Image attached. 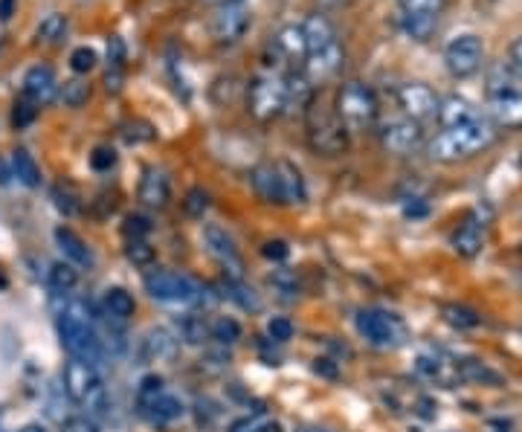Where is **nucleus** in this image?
I'll list each match as a JSON object with an SVG mask.
<instances>
[{
	"instance_id": "nucleus-1",
	"label": "nucleus",
	"mask_w": 522,
	"mask_h": 432,
	"mask_svg": "<svg viewBox=\"0 0 522 432\" xmlns=\"http://www.w3.org/2000/svg\"><path fill=\"white\" fill-rule=\"evenodd\" d=\"M56 331L61 348L90 366H99L105 360V346L96 331V314L82 299H67L56 311Z\"/></svg>"
},
{
	"instance_id": "nucleus-2",
	"label": "nucleus",
	"mask_w": 522,
	"mask_h": 432,
	"mask_svg": "<svg viewBox=\"0 0 522 432\" xmlns=\"http://www.w3.org/2000/svg\"><path fill=\"white\" fill-rule=\"evenodd\" d=\"M493 140H496V125L491 119L479 116L467 125L444 128L430 143V157L438 163H459V160H470V157L482 154L485 148H491Z\"/></svg>"
},
{
	"instance_id": "nucleus-3",
	"label": "nucleus",
	"mask_w": 522,
	"mask_h": 432,
	"mask_svg": "<svg viewBox=\"0 0 522 432\" xmlns=\"http://www.w3.org/2000/svg\"><path fill=\"white\" fill-rule=\"evenodd\" d=\"M61 389L76 406H82L90 418H99L108 412V392L99 375V366H90L82 360H67L61 369Z\"/></svg>"
},
{
	"instance_id": "nucleus-4",
	"label": "nucleus",
	"mask_w": 522,
	"mask_h": 432,
	"mask_svg": "<svg viewBox=\"0 0 522 432\" xmlns=\"http://www.w3.org/2000/svg\"><path fill=\"white\" fill-rule=\"evenodd\" d=\"M334 114L346 125L348 134H363L372 131L380 116V102L377 93L366 82H346L337 90Z\"/></svg>"
},
{
	"instance_id": "nucleus-5",
	"label": "nucleus",
	"mask_w": 522,
	"mask_h": 432,
	"mask_svg": "<svg viewBox=\"0 0 522 432\" xmlns=\"http://www.w3.org/2000/svg\"><path fill=\"white\" fill-rule=\"evenodd\" d=\"M145 293L154 302L163 305H174V308H203L209 302V290L203 288L201 282H195L192 276L183 273H172V270H154L143 279Z\"/></svg>"
},
{
	"instance_id": "nucleus-6",
	"label": "nucleus",
	"mask_w": 522,
	"mask_h": 432,
	"mask_svg": "<svg viewBox=\"0 0 522 432\" xmlns=\"http://www.w3.org/2000/svg\"><path fill=\"white\" fill-rule=\"evenodd\" d=\"M305 140H308V148L319 157H340L348 151L346 125L337 119L334 111L322 108L317 96L305 108Z\"/></svg>"
},
{
	"instance_id": "nucleus-7",
	"label": "nucleus",
	"mask_w": 522,
	"mask_h": 432,
	"mask_svg": "<svg viewBox=\"0 0 522 432\" xmlns=\"http://www.w3.org/2000/svg\"><path fill=\"white\" fill-rule=\"evenodd\" d=\"M137 409L145 421L157 424V427H166L174 424L186 415V404L180 395H174L172 389H166L163 377L148 375L143 377L140 389H137Z\"/></svg>"
},
{
	"instance_id": "nucleus-8",
	"label": "nucleus",
	"mask_w": 522,
	"mask_h": 432,
	"mask_svg": "<svg viewBox=\"0 0 522 432\" xmlns=\"http://www.w3.org/2000/svg\"><path fill=\"white\" fill-rule=\"evenodd\" d=\"M354 328H357V334L369 346L375 348H401L409 340L404 319L389 314V311H380V308H363V311H357Z\"/></svg>"
},
{
	"instance_id": "nucleus-9",
	"label": "nucleus",
	"mask_w": 522,
	"mask_h": 432,
	"mask_svg": "<svg viewBox=\"0 0 522 432\" xmlns=\"http://www.w3.org/2000/svg\"><path fill=\"white\" fill-rule=\"evenodd\" d=\"M247 111L259 122H273L288 111V90H285V76L264 73L256 76L247 85Z\"/></svg>"
},
{
	"instance_id": "nucleus-10",
	"label": "nucleus",
	"mask_w": 522,
	"mask_h": 432,
	"mask_svg": "<svg viewBox=\"0 0 522 432\" xmlns=\"http://www.w3.org/2000/svg\"><path fill=\"white\" fill-rule=\"evenodd\" d=\"M482 61H485V44L476 32H462V35L450 38L444 47V67L456 79L476 76L482 70Z\"/></svg>"
},
{
	"instance_id": "nucleus-11",
	"label": "nucleus",
	"mask_w": 522,
	"mask_h": 432,
	"mask_svg": "<svg viewBox=\"0 0 522 432\" xmlns=\"http://www.w3.org/2000/svg\"><path fill=\"white\" fill-rule=\"evenodd\" d=\"M377 134H380V145L389 154H395V157H409V154H415L424 145V128H421V122H415L409 116L383 122Z\"/></svg>"
},
{
	"instance_id": "nucleus-12",
	"label": "nucleus",
	"mask_w": 522,
	"mask_h": 432,
	"mask_svg": "<svg viewBox=\"0 0 522 432\" xmlns=\"http://www.w3.org/2000/svg\"><path fill=\"white\" fill-rule=\"evenodd\" d=\"M203 247L227 273V279H244V259L235 247V238L221 224H203Z\"/></svg>"
},
{
	"instance_id": "nucleus-13",
	"label": "nucleus",
	"mask_w": 522,
	"mask_h": 432,
	"mask_svg": "<svg viewBox=\"0 0 522 432\" xmlns=\"http://www.w3.org/2000/svg\"><path fill=\"white\" fill-rule=\"evenodd\" d=\"M180 354V337L174 334L172 328H148L140 343H137V357L140 363L151 366V363H172L174 357Z\"/></svg>"
},
{
	"instance_id": "nucleus-14",
	"label": "nucleus",
	"mask_w": 522,
	"mask_h": 432,
	"mask_svg": "<svg viewBox=\"0 0 522 432\" xmlns=\"http://www.w3.org/2000/svg\"><path fill=\"white\" fill-rule=\"evenodd\" d=\"M253 27V12L247 9V6H241V3H235V6H221V12L212 18V38L218 41V44H238L247 32Z\"/></svg>"
},
{
	"instance_id": "nucleus-15",
	"label": "nucleus",
	"mask_w": 522,
	"mask_h": 432,
	"mask_svg": "<svg viewBox=\"0 0 522 432\" xmlns=\"http://www.w3.org/2000/svg\"><path fill=\"white\" fill-rule=\"evenodd\" d=\"M343 64H346V53H343V47H340V41H337V44H331V47H325V50L308 53V58L302 61V73H305V79H308L311 85L319 87L325 85V82H331V79L343 70Z\"/></svg>"
},
{
	"instance_id": "nucleus-16",
	"label": "nucleus",
	"mask_w": 522,
	"mask_h": 432,
	"mask_svg": "<svg viewBox=\"0 0 522 432\" xmlns=\"http://www.w3.org/2000/svg\"><path fill=\"white\" fill-rule=\"evenodd\" d=\"M398 105L415 122L435 119V114H438V96H435V90L421 85V82H406V85L398 87Z\"/></svg>"
},
{
	"instance_id": "nucleus-17",
	"label": "nucleus",
	"mask_w": 522,
	"mask_h": 432,
	"mask_svg": "<svg viewBox=\"0 0 522 432\" xmlns=\"http://www.w3.org/2000/svg\"><path fill=\"white\" fill-rule=\"evenodd\" d=\"M415 372L441 386H453L456 380H464L462 360H453L444 351H421L415 360Z\"/></svg>"
},
{
	"instance_id": "nucleus-18",
	"label": "nucleus",
	"mask_w": 522,
	"mask_h": 432,
	"mask_svg": "<svg viewBox=\"0 0 522 432\" xmlns=\"http://www.w3.org/2000/svg\"><path fill=\"white\" fill-rule=\"evenodd\" d=\"M24 99H29L35 108H44L58 99L56 70L50 64H32L24 73Z\"/></svg>"
},
{
	"instance_id": "nucleus-19",
	"label": "nucleus",
	"mask_w": 522,
	"mask_h": 432,
	"mask_svg": "<svg viewBox=\"0 0 522 432\" xmlns=\"http://www.w3.org/2000/svg\"><path fill=\"white\" fill-rule=\"evenodd\" d=\"M137 198L148 209H166L172 201V180L163 169H145L140 177V189H137Z\"/></svg>"
},
{
	"instance_id": "nucleus-20",
	"label": "nucleus",
	"mask_w": 522,
	"mask_h": 432,
	"mask_svg": "<svg viewBox=\"0 0 522 432\" xmlns=\"http://www.w3.org/2000/svg\"><path fill=\"white\" fill-rule=\"evenodd\" d=\"M270 50L276 61H290V64H302L308 58V41H305V32H302V24H288L282 27L273 41H270Z\"/></svg>"
},
{
	"instance_id": "nucleus-21",
	"label": "nucleus",
	"mask_w": 522,
	"mask_h": 432,
	"mask_svg": "<svg viewBox=\"0 0 522 432\" xmlns=\"http://www.w3.org/2000/svg\"><path fill=\"white\" fill-rule=\"evenodd\" d=\"M250 186L256 192V198L273 206H285V195H282V180H279V169L276 160L273 163H259L250 169Z\"/></svg>"
},
{
	"instance_id": "nucleus-22",
	"label": "nucleus",
	"mask_w": 522,
	"mask_h": 432,
	"mask_svg": "<svg viewBox=\"0 0 522 432\" xmlns=\"http://www.w3.org/2000/svg\"><path fill=\"white\" fill-rule=\"evenodd\" d=\"M53 238H56V247L61 250V256L67 264H73V267H93V250L85 244V238L79 235V232H73L70 227H56L53 232Z\"/></svg>"
},
{
	"instance_id": "nucleus-23",
	"label": "nucleus",
	"mask_w": 522,
	"mask_h": 432,
	"mask_svg": "<svg viewBox=\"0 0 522 432\" xmlns=\"http://www.w3.org/2000/svg\"><path fill=\"white\" fill-rule=\"evenodd\" d=\"M488 116L496 128H522V93H496L491 96Z\"/></svg>"
},
{
	"instance_id": "nucleus-24",
	"label": "nucleus",
	"mask_w": 522,
	"mask_h": 432,
	"mask_svg": "<svg viewBox=\"0 0 522 432\" xmlns=\"http://www.w3.org/2000/svg\"><path fill=\"white\" fill-rule=\"evenodd\" d=\"M435 119L444 128H456V125H467V122L479 119V111L464 96H444V99H438V114H435Z\"/></svg>"
},
{
	"instance_id": "nucleus-25",
	"label": "nucleus",
	"mask_w": 522,
	"mask_h": 432,
	"mask_svg": "<svg viewBox=\"0 0 522 432\" xmlns=\"http://www.w3.org/2000/svg\"><path fill=\"white\" fill-rule=\"evenodd\" d=\"M276 169H279V180H282L285 206H296V203L308 201V186H305V177L299 172V166L290 163V160H276Z\"/></svg>"
},
{
	"instance_id": "nucleus-26",
	"label": "nucleus",
	"mask_w": 522,
	"mask_h": 432,
	"mask_svg": "<svg viewBox=\"0 0 522 432\" xmlns=\"http://www.w3.org/2000/svg\"><path fill=\"white\" fill-rule=\"evenodd\" d=\"M102 314L116 322H128L137 314V299L125 288H108L102 296Z\"/></svg>"
},
{
	"instance_id": "nucleus-27",
	"label": "nucleus",
	"mask_w": 522,
	"mask_h": 432,
	"mask_svg": "<svg viewBox=\"0 0 522 432\" xmlns=\"http://www.w3.org/2000/svg\"><path fill=\"white\" fill-rule=\"evenodd\" d=\"M302 32H305V41H308V53H317V50L337 44V29L325 15H308L305 24H302Z\"/></svg>"
},
{
	"instance_id": "nucleus-28",
	"label": "nucleus",
	"mask_w": 522,
	"mask_h": 432,
	"mask_svg": "<svg viewBox=\"0 0 522 432\" xmlns=\"http://www.w3.org/2000/svg\"><path fill=\"white\" fill-rule=\"evenodd\" d=\"M450 244H453V250H456L459 256L470 259V256H476V253L482 250V244H485V227H482L476 218H467L462 227L453 232Z\"/></svg>"
},
{
	"instance_id": "nucleus-29",
	"label": "nucleus",
	"mask_w": 522,
	"mask_h": 432,
	"mask_svg": "<svg viewBox=\"0 0 522 432\" xmlns=\"http://www.w3.org/2000/svg\"><path fill=\"white\" fill-rule=\"evenodd\" d=\"M9 169H12V177L27 186V189H38L41 186V169L35 163V157L29 154L27 148H15L12 157H9Z\"/></svg>"
},
{
	"instance_id": "nucleus-30",
	"label": "nucleus",
	"mask_w": 522,
	"mask_h": 432,
	"mask_svg": "<svg viewBox=\"0 0 522 432\" xmlns=\"http://www.w3.org/2000/svg\"><path fill=\"white\" fill-rule=\"evenodd\" d=\"M221 290H224V296L232 299L238 308H244V311H261V299L253 293V288L244 285V279H224Z\"/></svg>"
},
{
	"instance_id": "nucleus-31",
	"label": "nucleus",
	"mask_w": 522,
	"mask_h": 432,
	"mask_svg": "<svg viewBox=\"0 0 522 432\" xmlns=\"http://www.w3.org/2000/svg\"><path fill=\"white\" fill-rule=\"evenodd\" d=\"M58 99L64 102V108H73V111L85 108L87 102H90V82L82 79V76H76V79L58 85Z\"/></svg>"
},
{
	"instance_id": "nucleus-32",
	"label": "nucleus",
	"mask_w": 522,
	"mask_h": 432,
	"mask_svg": "<svg viewBox=\"0 0 522 432\" xmlns=\"http://www.w3.org/2000/svg\"><path fill=\"white\" fill-rule=\"evenodd\" d=\"M47 282H50V288L56 290V293L64 296V293H70V290L79 285V267H73L67 261H56L47 270Z\"/></svg>"
},
{
	"instance_id": "nucleus-33",
	"label": "nucleus",
	"mask_w": 522,
	"mask_h": 432,
	"mask_svg": "<svg viewBox=\"0 0 522 432\" xmlns=\"http://www.w3.org/2000/svg\"><path fill=\"white\" fill-rule=\"evenodd\" d=\"M401 29L412 41H430L438 29V15H401Z\"/></svg>"
},
{
	"instance_id": "nucleus-34",
	"label": "nucleus",
	"mask_w": 522,
	"mask_h": 432,
	"mask_svg": "<svg viewBox=\"0 0 522 432\" xmlns=\"http://www.w3.org/2000/svg\"><path fill=\"white\" fill-rule=\"evenodd\" d=\"M209 340L221 346H235L241 340V322L232 317H218L209 322Z\"/></svg>"
},
{
	"instance_id": "nucleus-35",
	"label": "nucleus",
	"mask_w": 522,
	"mask_h": 432,
	"mask_svg": "<svg viewBox=\"0 0 522 432\" xmlns=\"http://www.w3.org/2000/svg\"><path fill=\"white\" fill-rule=\"evenodd\" d=\"M209 206H212V195H209L203 186H192V189L183 195V212H186V218H192V221H203V215L209 212Z\"/></svg>"
},
{
	"instance_id": "nucleus-36",
	"label": "nucleus",
	"mask_w": 522,
	"mask_h": 432,
	"mask_svg": "<svg viewBox=\"0 0 522 432\" xmlns=\"http://www.w3.org/2000/svg\"><path fill=\"white\" fill-rule=\"evenodd\" d=\"M38 41L41 44H58L64 35H67V15H61V12H50L41 24H38Z\"/></svg>"
},
{
	"instance_id": "nucleus-37",
	"label": "nucleus",
	"mask_w": 522,
	"mask_h": 432,
	"mask_svg": "<svg viewBox=\"0 0 522 432\" xmlns=\"http://www.w3.org/2000/svg\"><path fill=\"white\" fill-rule=\"evenodd\" d=\"M53 203H56L58 212H61V215H67V218H73V215H79V212H82V203H79L76 189H73V186H67V183H56V186H53Z\"/></svg>"
},
{
	"instance_id": "nucleus-38",
	"label": "nucleus",
	"mask_w": 522,
	"mask_h": 432,
	"mask_svg": "<svg viewBox=\"0 0 522 432\" xmlns=\"http://www.w3.org/2000/svg\"><path fill=\"white\" fill-rule=\"evenodd\" d=\"M125 256H128V261H131L134 267H151V264L157 261V250H154L148 241H128Z\"/></svg>"
},
{
	"instance_id": "nucleus-39",
	"label": "nucleus",
	"mask_w": 522,
	"mask_h": 432,
	"mask_svg": "<svg viewBox=\"0 0 522 432\" xmlns=\"http://www.w3.org/2000/svg\"><path fill=\"white\" fill-rule=\"evenodd\" d=\"M177 337L192 343V346H198V343H203V337H209V325L203 322V317H186L180 322V334Z\"/></svg>"
},
{
	"instance_id": "nucleus-40",
	"label": "nucleus",
	"mask_w": 522,
	"mask_h": 432,
	"mask_svg": "<svg viewBox=\"0 0 522 432\" xmlns=\"http://www.w3.org/2000/svg\"><path fill=\"white\" fill-rule=\"evenodd\" d=\"M444 319L453 325V328H476L482 319H479V314L476 311H470V308H464V305H447L444 308Z\"/></svg>"
},
{
	"instance_id": "nucleus-41",
	"label": "nucleus",
	"mask_w": 522,
	"mask_h": 432,
	"mask_svg": "<svg viewBox=\"0 0 522 432\" xmlns=\"http://www.w3.org/2000/svg\"><path fill=\"white\" fill-rule=\"evenodd\" d=\"M122 235L128 238V241H148V235H151V221L145 218V215H128L125 218V224H122Z\"/></svg>"
},
{
	"instance_id": "nucleus-42",
	"label": "nucleus",
	"mask_w": 522,
	"mask_h": 432,
	"mask_svg": "<svg viewBox=\"0 0 522 432\" xmlns=\"http://www.w3.org/2000/svg\"><path fill=\"white\" fill-rule=\"evenodd\" d=\"M401 15H441L444 0H398Z\"/></svg>"
},
{
	"instance_id": "nucleus-43",
	"label": "nucleus",
	"mask_w": 522,
	"mask_h": 432,
	"mask_svg": "<svg viewBox=\"0 0 522 432\" xmlns=\"http://www.w3.org/2000/svg\"><path fill=\"white\" fill-rule=\"evenodd\" d=\"M96 50H90V47H76L73 53H70V70L76 73V76H87L93 67H96Z\"/></svg>"
},
{
	"instance_id": "nucleus-44",
	"label": "nucleus",
	"mask_w": 522,
	"mask_h": 432,
	"mask_svg": "<svg viewBox=\"0 0 522 432\" xmlns=\"http://www.w3.org/2000/svg\"><path fill=\"white\" fill-rule=\"evenodd\" d=\"M116 166V151L111 145H96L93 154H90V169L99 174L111 172Z\"/></svg>"
},
{
	"instance_id": "nucleus-45",
	"label": "nucleus",
	"mask_w": 522,
	"mask_h": 432,
	"mask_svg": "<svg viewBox=\"0 0 522 432\" xmlns=\"http://www.w3.org/2000/svg\"><path fill=\"white\" fill-rule=\"evenodd\" d=\"M293 322L288 317H273L267 319V337L273 340V343H288L293 340Z\"/></svg>"
},
{
	"instance_id": "nucleus-46",
	"label": "nucleus",
	"mask_w": 522,
	"mask_h": 432,
	"mask_svg": "<svg viewBox=\"0 0 522 432\" xmlns=\"http://www.w3.org/2000/svg\"><path fill=\"white\" fill-rule=\"evenodd\" d=\"M35 116H38V108H35L29 99L21 96V99L15 102V108H12V125H15L18 131H21V128H29V125L35 122Z\"/></svg>"
},
{
	"instance_id": "nucleus-47",
	"label": "nucleus",
	"mask_w": 522,
	"mask_h": 432,
	"mask_svg": "<svg viewBox=\"0 0 522 432\" xmlns=\"http://www.w3.org/2000/svg\"><path fill=\"white\" fill-rule=\"evenodd\" d=\"M270 427H273V424H270V418H267V415H261V412H256V415H247V418L232 421L230 432H267Z\"/></svg>"
},
{
	"instance_id": "nucleus-48",
	"label": "nucleus",
	"mask_w": 522,
	"mask_h": 432,
	"mask_svg": "<svg viewBox=\"0 0 522 432\" xmlns=\"http://www.w3.org/2000/svg\"><path fill=\"white\" fill-rule=\"evenodd\" d=\"M261 256L267 261H273V264H282L290 256V247L282 238H273V241H264L261 244Z\"/></svg>"
},
{
	"instance_id": "nucleus-49",
	"label": "nucleus",
	"mask_w": 522,
	"mask_h": 432,
	"mask_svg": "<svg viewBox=\"0 0 522 432\" xmlns=\"http://www.w3.org/2000/svg\"><path fill=\"white\" fill-rule=\"evenodd\" d=\"M61 432H102V430H99L96 418H90V415H73V418L61 421Z\"/></svg>"
},
{
	"instance_id": "nucleus-50",
	"label": "nucleus",
	"mask_w": 522,
	"mask_h": 432,
	"mask_svg": "<svg viewBox=\"0 0 522 432\" xmlns=\"http://www.w3.org/2000/svg\"><path fill=\"white\" fill-rule=\"evenodd\" d=\"M270 285L276 290H282V293H288V296H293L296 293V276L293 273H288V270H276L273 276H270Z\"/></svg>"
},
{
	"instance_id": "nucleus-51",
	"label": "nucleus",
	"mask_w": 522,
	"mask_h": 432,
	"mask_svg": "<svg viewBox=\"0 0 522 432\" xmlns=\"http://www.w3.org/2000/svg\"><path fill=\"white\" fill-rule=\"evenodd\" d=\"M314 372L317 375H325V377H337V366H331V360H314Z\"/></svg>"
},
{
	"instance_id": "nucleus-52",
	"label": "nucleus",
	"mask_w": 522,
	"mask_h": 432,
	"mask_svg": "<svg viewBox=\"0 0 522 432\" xmlns=\"http://www.w3.org/2000/svg\"><path fill=\"white\" fill-rule=\"evenodd\" d=\"M18 9V0H0V21H9Z\"/></svg>"
},
{
	"instance_id": "nucleus-53",
	"label": "nucleus",
	"mask_w": 522,
	"mask_h": 432,
	"mask_svg": "<svg viewBox=\"0 0 522 432\" xmlns=\"http://www.w3.org/2000/svg\"><path fill=\"white\" fill-rule=\"evenodd\" d=\"M511 61H514V64H517V67L522 70V35L517 38V41H514V44H511Z\"/></svg>"
},
{
	"instance_id": "nucleus-54",
	"label": "nucleus",
	"mask_w": 522,
	"mask_h": 432,
	"mask_svg": "<svg viewBox=\"0 0 522 432\" xmlns=\"http://www.w3.org/2000/svg\"><path fill=\"white\" fill-rule=\"evenodd\" d=\"M9 177H12V169L0 160V186H6L9 183Z\"/></svg>"
},
{
	"instance_id": "nucleus-55",
	"label": "nucleus",
	"mask_w": 522,
	"mask_h": 432,
	"mask_svg": "<svg viewBox=\"0 0 522 432\" xmlns=\"http://www.w3.org/2000/svg\"><path fill=\"white\" fill-rule=\"evenodd\" d=\"M18 432H50L47 427H41V424H27V427H21Z\"/></svg>"
},
{
	"instance_id": "nucleus-56",
	"label": "nucleus",
	"mask_w": 522,
	"mask_h": 432,
	"mask_svg": "<svg viewBox=\"0 0 522 432\" xmlns=\"http://www.w3.org/2000/svg\"><path fill=\"white\" fill-rule=\"evenodd\" d=\"M206 3H218V6H235V3H241V0H206Z\"/></svg>"
},
{
	"instance_id": "nucleus-57",
	"label": "nucleus",
	"mask_w": 522,
	"mask_h": 432,
	"mask_svg": "<svg viewBox=\"0 0 522 432\" xmlns=\"http://www.w3.org/2000/svg\"><path fill=\"white\" fill-rule=\"evenodd\" d=\"M308 432H328V430H308Z\"/></svg>"
}]
</instances>
